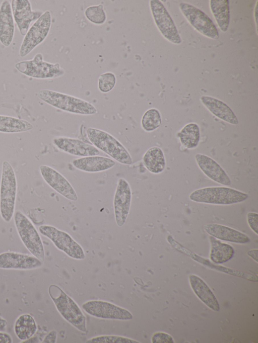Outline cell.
Returning <instances> with one entry per match:
<instances>
[{
	"mask_svg": "<svg viewBox=\"0 0 258 343\" xmlns=\"http://www.w3.org/2000/svg\"><path fill=\"white\" fill-rule=\"evenodd\" d=\"M48 293L61 316L78 330L85 332L86 318L76 302L56 285L49 286Z\"/></svg>",
	"mask_w": 258,
	"mask_h": 343,
	"instance_id": "6da1fadb",
	"label": "cell"
},
{
	"mask_svg": "<svg viewBox=\"0 0 258 343\" xmlns=\"http://www.w3.org/2000/svg\"><path fill=\"white\" fill-rule=\"evenodd\" d=\"M86 342L94 343H139L134 339L121 336L114 335H103L97 336L88 339Z\"/></svg>",
	"mask_w": 258,
	"mask_h": 343,
	"instance_id": "d6a6232c",
	"label": "cell"
},
{
	"mask_svg": "<svg viewBox=\"0 0 258 343\" xmlns=\"http://www.w3.org/2000/svg\"><path fill=\"white\" fill-rule=\"evenodd\" d=\"M37 329L35 319L31 315L27 313L19 315L14 324L15 335L23 342L33 337Z\"/></svg>",
	"mask_w": 258,
	"mask_h": 343,
	"instance_id": "cb8c5ba5",
	"label": "cell"
},
{
	"mask_svg": "<svg viewBox=\"0 0 258 343\" xmlns=\"http://www.w3.org/2000/svg\"><path fill=\"white\" fill-rule=\"evenodd\" d=\"M204 228L210 236L219 240L241 244L250 241L245 234L225 225L210 223L205 225Z\"/></svg>",
	"mask_w": 258,
	"mask_h": 343,
	"instance_id": "ffe728a7",
	"label": "cell"
},
{
	"mask_svg": "<svg viewBox=\"0 0 258 343\" xmlns=\"http://www.w3.org/2000/svg\"><path fill=\"white\" fill-rule=\"evenodd\" d=\"M43 262L33 255L14 251L0 254V269L5 270H31L38 269Z\"/></svg>",
	"mask_w": 258,
	"mask_h": 343,
	"instance_id": "2e32d148",
	"label": "cell"
},
{
	"mask_svg": "<svg viewBox=\"0 0 258 343\" xmlns=\"http://www.w3.org/2000/svg\"><path fill=\"white\" fill-rule=\"evenodd\" d=\"M52 142L61 151L74 155L85 157L97 155L100 153L94 146L77 139L58 137L54 138Z\"/></svg>",
	"mask_w": 258,
	"mask_h": 343,
	"instance_id": "e0dca14e",
	"label": "cell"
},
{
	"mask_svg": "<svg viewBox=\"0 0 258 343\" xmlns=\"http://www.w3.org/2000/svg\"><path fill=\"white\" fill-rule=\"evenodd\" d=\"M247 221L250 228L257 234L258 214L256 213L248 212L247 214Z\"/></svg>",
	"mask_w": 258,
	"mask_h": 343,
	"instance_id": "e575fe53",
	"label": "cell"
},
{
	"mask_svg": "<svg viewBox=\"0 0 258 343\" xmlns=\"http://www.w3.org/2000/svg\"><path fill=\"white\" fill-rule=\"evenodd\" d=\"M39 232L50 239L56 247L69 256L76 260H83L85 254L83 248L67 232L49 225L38 227Z\"/></svg>",
	"mask_w": 258,
	"mask_h": 343,
	"instance_id": "9c48e42d",
	"label": "cell"
},
{
	"mask_svg": "<svg viewBox=\"0 0 258 343\" xmlns=\"http://www.w3.org/2000/svg\"><path fill=\"white\" fill-rule=\"evenodd\" d=\"M179 8L189 24L203 35L213 39L219 38V32L210 18L203 11L186 3H181Z\"/></svg>",
	"mask_w": 258,
	"mask_h": 343,
	"instance_id": "30bf717a",
	"label": "cell"
},
{
	"mask_svg": "<svg viewBox=\"0 0 258 343\" xmlns=\"http://www.w3.org/2000/svg\"><path fill=\"white\" fill-rule=\"evenodd\" d=\"M179 137L181 144L185 147L188 149L196 148L200 139L199 126L194 123L186 124L179 133Z\"/></svg>",
	"mask_w": 258,
	"mask_h": 343,
	"instance_id": "f1b7e54d",
	"label": "cell"
},
{
	"mask_svg": "<svg viewBox=\"0 0 258 343\" xmlns=\"http://www.w3.org/2000/svg\"><path fill=\"white\" fill-rule=\"evenodd\" d=\"M33 128V125L25 120L0 115V132L21 133L31 130Z\"/></svg>",
	"mask_w": 258,
	"mask_h": 343,
	"instance_id": "83f0119b",
	"label": "cell"
},
{
	"mask_svg": "<svg viewBox=\"0 0 258 343\" xmlns=\"http://www.w3.org/2000/svg\"><path fill=\"white\" fill-rule=\"evenodd\" d=\"M210 260L216 264H222L230 260L234 254L233 247L218 239L210 236Z\"/></svg>",
	"mask_w": 258,
	"mask_h": 343,
	"instance_id": "d4e9b609",
	"label": "cell"
},
{
	"mask_svg": "<svg viewBox=\"0 0 258 343\" xmlns=\"http://www.w3.org/2000/svg\"><path fill=\"white\" fill-rule=\"evenodd\" d=\"M150 6L155 24L161 34L171 42L180 44L181 39L176 26L163 4L159 0H151Z\"/></svg>",
	"mask_w": 258,
	"mask_h": 343,
	"instance_id": "8fae6325",
	"label": "cell"
},
{
	"mask_svg": "<svg viewBox=\"0 0 258 343\" xmlns=\"http://www.w3.org/2000/svg\"><path fill=\"white\" fill-rule=\"evenodd\" d=\"M210 9L220 30L225 32L230 23L229 1L211 0Z\"/></svg>",
	"mask_w": 258,
	"mask_h": 343,
	"instance_id": "4316f807",
	"label": "cell"
},
{
	"mask_svg": "<svg viewBox=\"0 0 258 343\" xmlns=\"http://www.w3.org/2000/svg\"><path fill=\"white\" fill-rule=\"evenodd\" d=\"M15 34L14 20L11 5L9 1L0 5V42L5 47L12 43Z\"/></svg>",
	"mask_w": 258,
	"mask_h": 343,
	"instance_id": "d6986e66",
	"label": "cell"
},
{
	"mask_svg": "<svg viewBox=\"0 0 258 343\" xmlns=\"http://www.w3.org/2000/svg\"><path fill=\"white\" fill-rule=\"evenodd\" d=\"M161 121L159 111L156 109L151 108L144 114L141 120V125L145 131L151 132L158 128L160 126Z\"/></svg>",
	"mask_w": 258,
	"mask_h": 343,
	"instance_id": "f546056e",
	"label": "cell"
},
{
	"mask_svg": "<svg viewBox=\"0 0 258 343\" xmlns=\"http://www.w3.org/2000/svg\"><path fill=\"white\" fill-rule=\"evenodd\" d=\"M86 18L91 22L97 25H101L106 20V15L101 4L88 7L85 11Z\"/></svg>",
	"mask_w": 258,
	"mask_h": 343,
	"instance_id": "4dcf8cb0",
	"label": "cell"
},
{
	"mask_svg": "<svg viewBox=\"0 0 258 343\" xmlns=\"http://www.w3.org/2000/svg\"><path fill=\"white\" fill-rule=\"evenodd\" d=\"M203 105L217 118L232 125H237L238 120L231 108L223 102L212 97L203 96Z\"/></svg>",
	"mask_w": 258,
	"mask_h": 343,
	"instance_id": "603a6c76",
	"label": "cell"
},
{
	"mask_svg": "<svg viewBox=\"0 0 258 343\" xmlns=\"http://www.w3.org/2000/svg\"><path fill=\"white\" fill-rule=\"evenodd\" d=\"M152 343H173L174 339L169 334L163 332L155 333L151 338Z\"/></svg>",
	"mask_w": 258,
	"mask_h": 343,
	"instance_id": "836d02e7",
	"label": "cell"
},
{
	"mask_svg": "<svg viewBox=\"0 0 258 343\" xmlns=\"http://www.w3.org/2000/svg\"><path fill=\"white\" fill-rule=\"evenodd\" d=\"M195 158L200 168L210 179L225 186L231 185V180L227 173L215 160L200 153L197 154Z\"/></svg>",
	"mask_w": 258,
	"mask_h": 343,
	"instance_id": "ac0fdd59",
	"label": "cell"
},
{
	"mask_svg": "<svg viewBox=\"0 0 258 343\" xmlns=\"http://www.w3.org/2000/svg\"><path fill=\"white\" fill-rule=\"evenodd\" d=\"M14 220L18 234L25 247L32 255L43 262L45 258L44 247L34 224L20 211L16 212Z\"/></svg>",
	"mask_w": 258,
	"mask_h": 343,
	"instance_id": "8992f818",
	"label": "cell"
},
{
	"mask_svg": "<svg viewBox=\"0 0 258 343\" xmlns=\"http://www.w3.org/2000/svg\"><path fill=\"white\" fill-rule=\"evenodd\" d=\"M143 160L145 166L152 173L159 174L165 169L164 155L162 150L158 147L149 148L144 154Z\"/></svg>",
	"mask_w": 258,
	"mask_h": 343,
	"instance_id": "484cf974",
	"label": "cell"
},
{
	"mask_svg": "<svg viewBox=\"0 0 258 343\" xmlns=\"http://www.w3.org/2000/svg\"><path fill=\"white\" fill-rule=\"evenodd\" d=\"M11 8L14 22L22 36L27 33L30 24L43 13L41 10H32L28 0H13Z\"/></svg>",
	"mask_w": 258,
	"mask_h": 343,
	"instance_id": "5bb4252c",
	"label": "cell"
},
{
	"mask_svg": "<svg viewBox=\"0 0 258 343\" xmlns=\"http://www.w3.org/2000/svg\"><path fill=\"white\" fill-rule=\"evenodd\" d=\"M38 98L46 104L69 113L93 115L96 108L90 103L80 98L56 91L43 89L37 93Z\"/></svg>",
	"mask_w": 258,
	"mask_h": 343,
	"instance_id": "7a4b0ae2",
	"label": "cell"
},
{
	"mask_svg": "<svg viewBox=\"0 0 258 343\" xmlns=\"http://www.w3.org/2000/svg\"><path fill=\"white\" fill-rule=\"evenodd\" d=\"M15 67L20 73L36 79L54 78L64 73V69L58 63H52L44 61L41 53L36 54L32 59L17 62Z\"/></svg>",
	"mask_w": 258,
	"mask_h": 343,
	"instance_id": "52a82bcc",
	"label": "cell"
},
{
	"mask_svg": "<svg viewBox=\"0 0 258 343\" xmlns=\"http://www.w3.org/2000/svg\"><path fill=\"white\" fill-rule=\"evenodd\" d=\"M17 190V179L14 168L8 161H4L0 185V214L7 222L11 221L14 214Z\"/></svg>",
	"mask_w": 258,
	"mask_h": 343,
	"instance_id": "3957f363",
	"label": "cell"
},
{
	"mask_svg": "<svg viewBox=\"0 0 258 343\" xmlns=\"http://www.w3.org/2000/svg\"><path fill=\"white\" fill-rule=\"evenodd\" d=\"M87 135L90 141L98 149L122 164L130 165L132 163V157L127 149L109 133L90 127L87 130Z\"/></svg>",
	"mask_w": 258,
	"mask_h": 343,
	"instance_id": "5b68a950",
	"label": "cell"
},
{
	"mask_svg": "<svg viewBox=\"0 0 258 343\" xmlns=\"http://www.w3.org/2000/svg\"><path fill=\"white\" fill-rule=\"evenodd\" d=\"M248 195L237 190L224 187H207L197 190L189 195L195 202L215 205H230L243 202Z\"/></svg>",
	"mask_w": 258,
	"mask_h": 343,
	"instance_id": "277c9868",
	"label": "cell"
},
{
	"mask_svg": "<svg viewBox=\"0 0 258 343\" xmlns=\"http://www.w3.org/2000/svg\"><path fill=\"white\" fill-rule=\"evenodd\" d=\"M13 338L8 333L0 331V343H12Z\"/></svg>",
	"mask_w": 258,
	"mask_h": 343,
	"instance_id": "8d00e7d4",
	"label": "cell"
},
{
	"mask_svg": "<svg viewBox=\"0 0 258 343\" xmlns=\"http://www.w3.org/2000/svg\"><path fill=\"white\" fill-rule=\"evenodd\" d=\"M190 287L196 296L209 308L219 311L220 306L215 295L207 284L196 275L189 276Z\"/></svg>",
	"mask_w": 258,
	"mask_h": 343,
	"instance_id": "7402d4cb",
	"label": "cell"
},
{
	"mask_svg": "<svg viewBox=\"0 0 258 343\" xmlns=\"http://www.w3.org/2000/svg\"><path fill=\"white\" fill-rule=\"evenodd\" d=\"M132 201V190L130 184L123 178L118 180L114 197L113 207L116 223L122 226L128 217Z\"/></svg>",
	"mask_w": 258,
	"mask_h": 343,
	"instance_id": "4fadbf2b",
	"label": "cell"
},
{
	"mask_svg": "<svg viewBox=\"0 0 258 343\" xmlns=\"http://www.w3.org/2000/svg\"><path fill=\"white\" fill-rule=\"evenodd\" d=\"M257 251V249H253L247 252V254L256 262H258Z\"/></svg>",
	"mask_w": 258,
	"mask_h": 343,
	"instance_id": "74e56055",
	"label": "cell"
},
{
	"mask_svg": "<svg viewBox=\"0 0 258 343\" xmlns=\"http://www.w3.org/2000/svg\"><path fill=\"white\" fill-rule=\"evenodd\" d=\"M39 169L42 178L51 188L69 200H78L75 190L61 174L46 165H40Z\"/></svg>",
	"mask_w": 258,
	"mask_h": 343,
	"instance_id": "9a60e30c",
	"label": "cell"
},
{
	"mask_svg": "<svg viewBox=\"0 0 258 343\" xmlns=\"http://www.w3.org/2000/svg\"><path fill=\"white\" fill-rule=\"evenodd\" d=\"M72 163L76 168L88 173H96L106 170L115 165V161L111 158L101 156H89L75 159Z\"/></svg>",
	"mask_w": 258,
	"mask_h": 343,
	"instance_id": "44dd1931",
	"label": "cell"
},
{
	"mask_svg": "<svg viewBox=\"0 0 258 343\" xmlns=\"http://www.w3.org/2000/svg\"><path fill=\"white\" fill-rule=\"evenodd\" d=\"M51 25L50 11H46L29 28L24 36L19 50V55L24 57L42 43L47 37Z\"/></svg>",
	"mask_w": 258,
	"mask_h": 343,
	"instance_id": "ba28073f",
	"label": "cell"
},
{
	"mask_svg": "<svg viewBox=\"0 0 258 343\" xmlns=\"http://www.w3.org/2000/svg\"><path fill=\"white\" fill-rule=\"evenodd\" d=\"M82 308L89 315L100 318L128 320L133 317L127 309L104 301H89Z\"/></svg>",
	"mask_w": 258,
	"mask_h": 343,
	"instance_id": "7c38bea8",
	"label": "cell"
},
{
	"mask_svg": "<svg viewBox=\"0 0 258 343\" xmlns=\"http://www.w3.org/2000/svg\"><path fill=\"white\" fill-rule=\"evenodd\" d=\"M8 325V321L0 315V331L6 330Z\"/></svg>",
	"mask_w": 258,
	"mask_h": 343,
	"instance_id": "f35d334b",
	"label": "cell"
},
{
	"mask_svg": "<svg viewBox=\"0 0 258 343\" xmlns=\"http://www.w3.org/2000/svg\"><path fill=\"white\" fill-rule=\"evenodd\" d=\"M116 81L115 75L112 72L102 73L98 79V89L102 93H108L113 89Z\"/></svg>",
	"mask_w": 258,
	"mask_h": 343,
	"instance_id": "1f68e13d",
	"label": "cell"
},
{
	"mask_svg": "<svg viewBox=\"0 0 258 343\" xmlns=\"http://www.w3.org/2000/svg\"><path fill=\"white\" fill-rule=\"evenodd\" d=\"M57 338V332L55 330L50 331L44 338L42 343H55Z\"/></svg>",
	"mask_w": 258,
	"mask_h": 343,
	"instance_id": "d590c367",
	"label": "cell"
}]
</instances>
